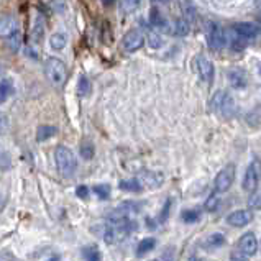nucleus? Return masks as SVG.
<instances>
[{
	"label": "nucleus",
	"mask_w": 261,
	"mask_h": 261,
	"mask_svg": "<svg viewBox=\"0 0 261 261\" xmlns=\"http://www.w3.org/2000/svg\"><path fill=\"white\" fill-rule=\"evenodd\" d=\"M43 67H44V76H46L48 82L51 84V86L56 87V89H61L62 86H64L66 81H67V67H66L64 61L51 56V58L44 61Z\"/></svg>",
	"instance_id": "f03ea898"
},
{
	"label": "nucleus",
	"mask_w": 261,
	"mask_h": 261,
	"mask_svg": "<svg viewBox=\"0 0 261 261\" xmlns=\"http://www.w3.org/2000/svg\"><path fill=\"white\" fill-rule=\"evenodd\" d=\"M235 174H237L235 164H227V166L220 169L219 174L215 176L214 191L217 192V194H224V192L229 191L235 183Z\"/></svg>",
	"instance_id": "20e7f679"
},
{
	"label": "nucleus",
	"mask_w": 261,
	"mask_h": 261,
	"mask_svg": "<svg viewBox=\"0 0 261 261\" xmlns=\"http://www.w3.org/2000/svg\"><path fill=\"white\" fill-rule=\"evenodd\" d=\"M43 33H44V28H43V23H41V20H36V23L35 26H33V30H31V39H33V43H39L43 39Z\"/></svg>",
	"instance_id": "bb28decb"
},
{
	"label": "nucleus",
	"mask_w": 261,
	"mask_h": 261,
	"mask_svg": "<svg viewBox=\"0 0 261 261\" xmlns=\"http://www.w3.org/2000/svg\"><path fill=\"white\" fill-rule=\"evenodd\" d=\"M54 161H56V168H58V173L62 178H72L77 169V160L74 151L71 148H67L64 145L56 146L54 150Z\"/></svg>",
	"instance_id": "f257e3e1"
},
{
	"label": "nucleus",
	"mask_w": 261,
	"mask_h": 261,
	"mask_svg": "<svg viewBox=\"0 0 261 261\" xmlns=\"http://www.w3.org/2000/svg\"><path fill=\"white\" fill-rule=\"evenodd\" d=\"M0 201H2V199H0Z\"/></svg>",
	"instance_id": "79ce46f5"
},
{
	"label": "nucleus",
	"mask_w": 261,
	"mask_h": 261,
	"mask_svg": "<svg viewBox=\"0 0 261 261\" xmlns=\"http://www.w3.org/2000/svg\"><path fill=\"white\" fill-rule=\"evenodd\" d=\"M2 69H3V66H2V64H0V72H2Z\"/></svg>",
	"instance_id": "a19ab883"
},
{
	"label": "nucleus",
	"mask_w": 261,
	"mask_h": 261,
	"mask_svg": "<svg viewBox=\"0 0 261 261\" xmlns=\"http://www.w3.org/2000/svg\"><path fill=\"white\" fill-rule=\"evenodd\" d=\"M229 82L234 89H245L248 86V74L243 69L229 71Z\"/></svg>",
	"instance_id": "ddd939ff"
},
{
	"label": "nucleus",
	"mask_w": 261,
	"mask_h": 261,
	"mask_svg": "<svg viewBox=\"0 0 261 261\" xmlns=\"http://www.w3.org/2000/svg\"><path fill=\"white\" fill-rule=\"evenodd\" d=\"M92 90V82L89 81L86 74H81L77 79V95L79 97H87Z\"/></svg>",
	"instance_id": "f3484780"
},
{
	"label": "nucleus",
	"mask_w": 261,
	"mask_h": 261,
	"mask_svg": "<svg viewBox=\"0 0 261 261\" xmlns=\"http://www.w3.org/2000/svg\"><path fill=\"white\" fill-rule=\"evenodd\" d=\"M253 192H255V194L250 196L248 207L252 209V211H258V209H260V192H258L257 189H255Z\"/></svg>",
	"instance_id": "f704fd0d"
},
{
	"label": "nucleus",
	"mask_w": 261,
	"mask_h": 261,
	"mask_svg": "<svg viewBox=\"0 0 261 261\" xmlns=\"http://www.w3.org/2000/svg\"><path fill=\"white\" fill-rule=\"evenodd\" d=\"M234 31L247 39H253L258 36L260 26L257 23H252V21H238L234 25Z\"/></svg>",
	"instance_id": "9b49d317"
},
{
	"label": "nucleus",
	"mask_w": 261,
	"mask_h": 261,
	"mask_svg": "<svg viewBox=\"0 0 261 261\" xmlns=\"http://www.w3.org/2000/svg\"><path fill=\"white\" fill-rule=\"evenodd\" d=\"M148 44L151 48H155V49L161 48L163 46V39L160 36V33H150V35H148Z\"/></svg>",
	"instance_id": "473e14b6"
},
{
	"label": "nucleus",
	"mask_w": 261,
	"mask_h": 261,
	"mask_svg": "<svg viewBox=\"0 0 261 261\" xmlns=\"http://www.w3.org/2000/svg\"><path fill=\"white\" fill-rule=\"evenodd\" d=\"M118 187H120V189L125 191V192H133V194H138V192L143 191L145 186L140 179L133 178V179H122L120 183H118Z\"/></svg>",
	"instance_id": "2eb2a0df"
},
{
	"label": "nucleus",
	"mask_w": 261,
	"mask_h": 261,
	"mask_svg": "<svg viewBox=\"0 0 261 261\" xmlns=\"http://www.w3.org/2000/svg\"><path fill=\"white\" fill-rule=\"evenodd\" d=\"M253 220V214L250 211H235L227 215V224L230 227H245Z\"/></svg>",
	"instance_id": "f8f14e48"
},
{
	"label": "nucleus",
	"mask_w": 261,
	"mask_h": 261,
	"mask_svg": "<svg viewBox=\"0 0 261 261\" xmlns=\"http://www.w3.org/2000/svg\"><path fill=\"white\" fill-rule=\"evenodd\" d=\"M156 247V240L153 237H148V238H143L140 243H138V247H137V255L138 257H145L146 253H150L153 252Z\"/></svg>",
	"instance_id": "6ab92c4d"
},
{
	"label": "nucleus",
	"mask_w": 261,
	"mask_h": 261,
	"mask_svg": "<svg viewBox=\"0 0 261 261\" xmlns=\"http://www.w3.org/2000/svg\"><path fill=\"white\" fill-rule=\"evenodd\" d=\"M79 153H81V158L82 160H92L94 155H95V148H94V145L90 143V141H82L81 146H79Z\"/></svg>",
	"instance_id": "b1692460"
},
{
	"label": "nucleus",
	"mask_w": 261,
	"mask_h": 261,
	"mask_svg": "<svg viewBox=\"0 0 261 261\" xmlns=\"http://www.w3.org/2000/svg\"><path fill=\"white\" fill-rule=\"evenodd\" d=\"M92 192L99 197V199L105 201V199H109V196H110V187L107 184H99V186L92 187Z\"/></svg>",
	"instance_id": "cd10ccee"
},
{
	"label": "nucleus",
	"mask_w": 261,
	"mask_h": 261,
	"mask_svg": "<svg viewBox=\"0 0 261 261\" xmlns=\"http://www.w3.org/2000/svg\"><path fill=\"white\" fill-rule=\"evenodd\" d=\"M67 44V36L64 35V33H53L49 38V46L53 48L54 51H61L64 49Z\"/></svg>",
	"instance_id": "aec40b11"
},
{
	"label": "nucleus",
	"mask_w": 261,
	"mask_h": 261,
	"mask_svg": "<svg viewBox=\"0 0 261 261\" xmlns=\"http://www.w3.org/2000/svg\"><path fill=\"white\" fill-rule=\"evenodd\" d=\"M173 33L176 36H186L189 35V21L186 18H178L174 21V26H173Z\"/></svg>",
	"instance_id": "5701e85b"
},
{
	"label": "nucleus",
	"mask_w": 261,
	"mask_h": 261,
	"mask_svg": "<svg viewBox=\"0 0 261 261\" xmlns=\"http://www.w3.org/2000/svg\"><path fill=\"white\" fill-rule=\"evenodd\" d=\"M7 39H8V46H10V49H12V51H18V48H20V43H21L20 30L16 31V33H13L12 36H8Z\"/></svg>",
	"instance_id": "2f4dec72"
},
{
	"label": "nucleus",
	"mask_w": 261,
	"mask_h": 261,
	"mask_svg": "<svg viewBox=\"0 0 261 261\" xmlns=\"http://www.w3.org/2000/svg\"><path fill=\"white\" fill-rule=\"evenodd\" d=\"M145 181H146V184H148V186L156 187V186H160L163 183V176L158 174V173H146L145 174Z\"/></svg>",
	"instance_id": "c756f323"
},
{
	"label": "nucleus",
	"mask_w": 261,
	"mask_h": 261,
	"mask_svg": "<svg viewBox=\"0 0 261 261\" xmlns=\"http://www.w3.org/2000/svg\"><path fill=\"white\" fill-rule=\"evenodd\" d=\"M153 2H166V0H153Z\"/></svg>",
	"instance_id": "ea45409f"
},
{
	"label": "nucleus",
	"mask_w": 261,
	"mask_h": 261,
	"mask_svg": "<svg viewBox=\"0 0 261 261\" xmlns=\"http://www.w3.org/2000/svg\"><path fill=\"white\" fill-rule=\"evenodd\" d=\"M230 44H232V49H234V51H243L250 44V41L247 38H243V36L238 35V36H235L234 39H232Z\"/></svg>",
	"instance_id": "c85d7f7f"
},
{
	"label": "nucleus",
	"mask_w": 261,
	"mask_h": 261,
	"mask_svg": "<svg viewBox=\"0 0 261 261\" xmlns=\"http://www.w3.org/2000/svg\"><path fill=\"white\" fill-rule=\"evenodd\" d=\"M58 133V128L53 127V125H39L36 130V141H46L49 138H53L54 135Z\"/></svg>",
	"instance_id": "dca6fc26"
},
{
	"label": "nucleus",
	"mask_w": 261,
	"mask_h": 261,
	"mask_svg": "<svg viewBox=\"0 0 261 261\" xmlns=\"http://www.w3.org/2000/svg\"><path fill=\"white\" fill-rule=\"evenodd\" d=\"M76 196H77V197H81V199H87V197H89V187H87V186H84V184L77 186V189H76Z\"/></svg>",
	"instance_id": "e433bc0d"
},
{
	"label": "nucleus",
	"mask_w": 261,
	"mask_h": 261,
	"mask_svg": "<svg viewBox=\"0 0 261 261\" xmlns=\"http://www.w3.org/2000/svg\"><path fill=\"white\" fill-rule=\"evenodd\" d=\"M181 219H183V222H186V224H196L201 220V212L199 211H184L181 214Z\"/></svg>",
	"instance_id": "a878e982"
},
{
	"label": "nucleus",
	"mask_w": 261,
	"mask_h": 261,
	"mask_svg": "<svg viewBox=\"0 0 261 261\" xmlns=\"http://www.w3.org/2000/svg\"><path fill=\"white\" fill-rule=\"evenodd\" d=\"M102 2H104V5H112L115 0H102Z\"/></svg>",
	"instance_id": "58836bf2"
},
{
	"label": "nucleus",
	"mask_w": 261,
	"mask_h": 261,
	"mask_svg": "<svg viewBox=\"0 0 261 261\" xmlns=\"http://www.w3.org/2000/svg\"><path fill=\"white\" fill-rule=\"evenodd\" d=\"M211 110L219 113L220 117H224L225 120H229L235 115V100L229 92H224V90H217L212 99H211Z\"/></svg>",
	"instance_id": "7ed1b4c3"
},
{
	"label": "nucleus",
	"mask_w": 261,
	"mask_h": 261,
	"mask_svg": "<svg viewBox=\"0 0 261 261\" xmlns=\"http://www.w3.org/2000/svg\"><path fill=\"white\" fill-rule=\"evenodd\" d=\"M258 252V240H257V235L253 232H247L240 237L238 240V255H242L243 258H250L253 257L255 253Z\"/></svg>",
	"instance_id": "0eeeda50"
},
{
	"label": "nucleus",
	"mask_w": 261,
	"mask_h": 261,
	"mask_svg": "<svg viewBox=\"0 0 261 261\" xmlns=\"http://www.w3.org/2000/svg\"><path fill=\"white\" fill-rule=\"evenodd\" d=\"M18 30H20L18 20H16L13 15L0 16V38L2 39H7L8 36H12L13 33H16Z\"/></svg>",
	"instance_id": "9d476101"
},
{
	"label": "nucleus",
	"mask_w": 261,
	"mask_h": 261,
	"mask_svg": "<svg viewBox=\"0 0 261 261\" xmlns=\"http://www.w3.org/2000/svg\"><path fill=\"white\" fill-rule=\"evenodd\" d=\"M13 82L12 79H3V81H0V102H5L10 95L13 94Z\"/></svg>",
	"instance_id": "412c9836"
},
{
	"label": "nucleus",
	"mask_w": 261,
	"mask_h": 261,
	"mask_svg": "<svg viewBox=\"0 0 261 261\" xmlns=\"http://www.w3.org/2000/svg\"><path fill=\"white\" fill-rule=\"evenodd\" d=\"M143 44H145V35L138 28L128 30L122 38V46L127 53H135V51L143 48Z\"/></svg>",
	"instance_id": "423d86ee"
},
{
	"label": "nucleus",
	"mask_w": 261,
	"mask_h": 261,
	"mask_svg": "<svg viewBox=\"0 0 261 261\" xmlns=\"http://www.w3.org/2000/svg\"><path fill=\"white\" fill-rule=\"evenodd\" d=\"M225 243V235L220 234V232H215V234H212L211 237L207 238L206 242V247L209 248H215V247H222Z\"/></svg>",
	"instance_id": "393cba45"
},
{
	"label": "nucleus",
	"mask_w": 261,
	"mask_h": 261,
	"mask_svg": "<svg viewBox=\"0 0 261 261\" xmlns=\"http://www.w3.org/2000/svg\"><path fill=\"white\" fill-rule=\"evenodd\" d=\"M206 36H207V44H209V48L211 49H214V51L224 49L227 39H225L224 28L220 26L219 23H215V21H209L207 28H206Z\"/></svg>",
	"instance_id": "39448f33"
},
{
	"label": "nucleus",
	"mask_w": 261,
	"mask_h": 261,
	"mask_svg": "<svg viewBox=\"0 0 261 261\" xmlns=\"http://www.w3.org/2000/svg\"><path fill=\"white\" fill-rule=\"evenodd\" d=\"M171 207H173V199H171V197H168L166 202H164V206H163V211H161V214H160V222H161V224H164V222L168 220Z\"/></svg>",
	"instance_id": "7c9ffc66"
},
{
	"label": "nucleus",
	"mask_w": 261,
	"mask_h": 261,
	"mask_svg": "<svg viewBox=\"0 0 261 261\" xmlns=\"http://www.w3.org/2000/svg\"><path fill=\"white\" fill-rule=\"evenodd\" d=\"M219 202H220V199L215 194H212L211 197L207 199V202H206V209L209 212H215L217 211V207H219Z\"/></svg>",
	"instance_id": "72a5a7b5"
},
{
	"label": "nucleus",
	"mask_w": 261,
	"mask_h": 261,
	"mask_svg": "<svg viewBox=\"0 0 261 261\" xmlns=\"http://www.w3.org/2000/svg\"><path fill=\"white\" fill-rule=\"evenodd\" d=\"M196 66H197V74H199L202 81L207 84H212L215 77V67L212 64V61H209L204 54H197Z\"/></svg>",
	"instance_id": "6e6552de"
},
{
	"label": "nucleus",
	"mask_w": 261,
	"mask_h": 261,
	"mask_svg": "<svg viewBox=\"0 0 261 261\" xmlns=\"http://www.w3.org/2000/svg\"><path fill=\"white\" fill-rule=\"evenodd\" d=\"M7 128H8V118L5 113L0 112V135L7 132Z\"/></svg>",
	"instance_id": "4c0bfd02"
},
{
	"label": "nucleus",
	"mask_w": 261,
	"mask_h": 261,
	"mask_svg": "<svg viewBox=\"0 0 261 261\" xmlns=\"http://www.w3.org/2000/svg\"><path fill=\"white\" fill-rule=\"evenodd\" d=\"M140 0H122V7L125 12H132V10H135L138 7Z\"/></svg>",
	"instance_id": "c9c22d12"
},
{
	"label": "nucleus",
	"mask_w": 261,
	"mask_h": 261,
	"mask_svg": "<svg viewBox=\"0 0 261 261\" xmlns=\"http://www.w3.org/2000/svg\"><path fill=\"white\" fill-rule=\"evenodd\" d=\"M82 257L89 260V261H99L102 258V255H100V250L97 245H86L82 250Z\"/></svg>",
	"instance_id": "4be33fe9"
},
{
	"label": "nucleus",
	"mask_w": 261,
	"mask_h": 261,
	"mask_svg": "<svg viewBox=\"0 0 261 261\" xmlns=\"http://www.w3.org/2000/svg\"><path fill=\"white\" fill-rule=\"evenodd\" d=\"M179 7H181V12H183L186 20H194L197 16L196 5L192 3L191 0H179Z\"/></svg>",
	"instance_id": "a211bd4d"
},
{
	"label": "nucleus",
	"mask_w": 261,
	"mask_h": 261,
	"mask_svg": "<svg viewBox=\"0 0 261 261\" xmlns=\"http://www.w3.org/2000/svg\"><path fill=\"white\" fill-rule=\"evenodd\" d=\"M242 184L247 192H253L255 189H258V184H260V161L258 160H255L247 168V173L243 176Z\"/></svg>",
	"instance_id": "1a4fd4ad"
},
{
	"label": "nucleus",
	"mask_w": 261,
	"mask_h": 261,
	"mask_svg": "<svg viewBox=\"0 0 261 261\" xmlns=\"http://www.w3.org/2000/svg\"><path fill=\"white\" fill-rule=\"evenodd\" d=\"M148 21L153 28H156L158 31L160 30H166L168 28V20L164 18V15L160 12L158 7H151L150 8V15H148Z\"/></svg>",
	"instance_id": "4468645a"
}]
</instances>
